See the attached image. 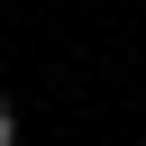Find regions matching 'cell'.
Here are the masks:
<instances>
[{
  "label": "cell",
  "instance_id": "1",
  "mask_svg": "<svg viewBox=\"0 0 146 146\" xmlns=\"http://www.w3.org/2000/svg\"><path fill=\"white\" fill-rule=\"evenodd\" d=\"M0 146H18V110H9V100H0Z\"/></svg>",
  "mask_w": 146,
  "mask_h": 146
}]
</instances>
